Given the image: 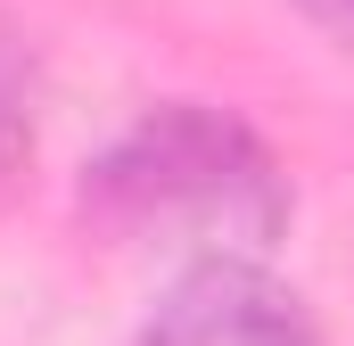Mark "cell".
Listing matches in <instances>:
<instances>
[{
  "label": "cell",
  "mask_w": 354,
  "mask_h": 346,
  "mask_svg": "<svg viewBox=\"0 0 354 346\" xmlns=\"http://www.w3.org/2000/svg\"><path fill=\"white\" fill-rule=\"evenodd\" d=\"M297 8H305L330 42H346V50H354V0H297Z\"/></svg>",
  "instance_id": "cell-4"
},
{
  "label": "cell",
  "mask_w": 354,
  "mask_h": 346,
  "mask_svg": "<svg viewBox=\"0 0 354 346\" xmlns=\"http://www.w3.org/2000/svg\"><path fill=\"white\" fill-rule=\"evenodd\" d=\"M83 223L107 248L174 256L181 272L264 264L288 231V173L231 107L165 99L83 165Z\"/></svg>",
  "instance_id": "cell-1"
},
{
  "label": "cell",
  "mask_w": 354,
  "mask_h": 346,
  "mask_svg": "<svg viewBox=\"0 0 354 346\" xmlns=\"http://www.w3.org/2000/svg\"><path fill=\"white\" fill-rule=\"evenodd\" d=\"M33 99H41V66H33V42L0 17V173L33 149Z\"/></svg>",
  "instance_id": "cell-3"
},
{
  "label": "cell",
  "mask_w": 354,
  "mask_h": 346,
  "mask_svg": "<svg viewBox=\"0 0 354 346\" xmlns=\"http://www.w3.org/2000/svg\"><path fill=\"white\" fill-rule=\"evenodd\" d=\"M140 346H322V330L305 297L280 289L264 264H206L165 289Z\"/></svg>",
  "instance_id": "cell-2"
}]
</instances>
